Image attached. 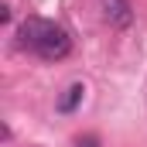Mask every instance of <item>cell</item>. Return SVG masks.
<instances>
[{
	"instance_id": "obj_1",
	"label": "cell",
	"mask_w": 147,
	"mask_h": 147,
	"mask_svg": "<svg viewBox=\"0 0 147 147\" xmlns=\"http://www.w3.org/2000/svg\"><path fill=\"white\" fill-rule=\"evenodd\" d=\"M34 51L45 62H62V58H69V51H72V34H69L62 24H48V31H45V38H41V45H38Z\"/></svg>"
},
{
	"instance_id": "obj_2",
	"label": "cell",
	"mask_w": 147,
	"mask_h": 147,
	"mask_svg": "<svg viewBox=\"0 0 147 147\" xmlns=\"http://www.w3.org/2000/svg\"><path fill=\"white\" fill-rule=\"evenodd\" d=\"M48 24H51V21H45V17H28V21L17 28L21 48H31V51H34L38 45H41V38H45V31H48Z\"/></svg>"
},
{
	"instance_id": "obj_3",
	"label": "cell",
	"mask_w": 147,
	"mask_h": 147,
	"mask_svg": "<svg viewBox=\"0 0 147 147\" xmlns=\"http://www.w3.org/2000/svg\"><path fill=\"white\" fill-rule=\"evenodd\" d=\"M103 17L113 28H130L134 24V7H130V0H103Z\"/></svg>"
},
{
	"instance_id": "obj_4",
	"label": "cell",
	"mask_w": 147,
	"mask_h": 147,
	"mask_svg": "<svg viewBox=\"0 0 147 147\" xmlns=\"http://www.w3.org/2000/svg\"><path fill=\"white\" fill-rule=\"evenodd\" d=\"M82 92H86V89H82V82H72V86L62 92V99H58V113H72L75 106L82 103Z\"/></svg>"
},
{
	"instance_id": "obj_5",
	"label": "cell",
	"mask_w": 147,
	"mask_h": 147,
	"mask_svg": "<svg viewBox=\"0 0 147 147\" xmlns=\"http://www.w3.org/2000/svg\"><path fill=\"white\" fill-rule=\"evenodd\" d=\"M75 147H99V140H96V137H79Z\"/></svg>"
}]
</instances>
